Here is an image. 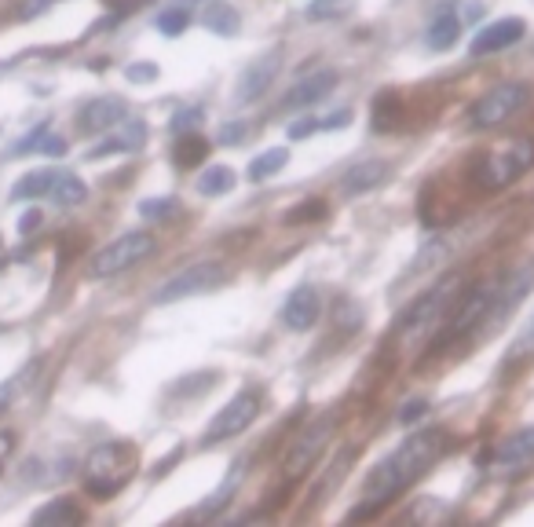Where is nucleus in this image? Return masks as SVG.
Instances as JSON below:
<instances>
[{"mask_svg": "<svg viewBox=\"0 0 534 527\" xmlns=\"http://www.w3.org/2000/svg\"><path fill=\"white\" fill-rule=\"evenodd\" d=\"M443 451H447V432L443 429H425V432H417V436H410V440H403V447H399L396 454L381 458V462L366 473V480H363L366 506L359 509V513H352V517H370L377 506H385V502H392L396 495H403L406 487L414 484L417 476L425 473L428 465L436 462Z\"/></svg>", "mask_w": 534, "mask_h": 527, "instance_id": "obj_1", "label": "nucleus"}, {"mask_svg": "<svg viewBox=\"0 0 534 527\" xmlns=\"http://www.w3.org/2000/svg\"><path fill=\"white\" fill-rule=\"evenodd\" d=\"M55 176H59V173H48V169H41V173H30L26 180L15 183V191H11V194H15V198H41V194L52 191Z\"/></svg>", "mask_w": 534, "mask_h": 527, "instance_id": "obj_26", "label": "nucleus"}, {"mask_svg": "<svg viewBox=\"0 0 534 527\" xmlns=\"http://www.w3.org/2000/svg\"><path fill=\"white\" fill-rule=\"evenodd\" d=\"M322 216H326V202H319V198H315V202H304L300 209H293L286 220H289V224H300V220H322Z\"/></svg>", "mask_w": 534, "mask_h": 527, "instance_id": "obj_31", "label": "nucleus"}, {"mask_svg": "<svg viewBox=\"0 0 534 527\" xmlns=\"http://www.w3.org/2000/svg\"><path fill=\"white\" fill-rule=\"evenodd\" d=\"M30 374H33V366H30V370H22V374H15V377H11V381H4V385H0V410L8 407L11 396L19 392V385H22V381H26V377H30Z\"/></svg>", "mask_w": 534, "mask_h": 527, "instance_id": "obj_33", "label": "nucleus"}, {"mask_svg": "<svg viewBox=\"0 0 534 527\" xmlns=\"http://www.w3.org/2000/svg\"><path fill=\"white\" fill-rule=\"evenodd\" d=\"M333 436V418L326 414V418L311 421L308 429L300 432L297 440H293V447L286 451V462H282V469H286V480H297V476H304L315 465V458H319L322 451H326V443H330Z\"/></svg>", "mask_w": 534, "mask_h": 527, "instance_id": "obj_8", "label": "nucleus"}, {"mask_svg": "<svg viewBox=\"0 0 534 527\" xmlns=\"http://www.w3.org/2000/svg\"><path fill=\"white\" fill-rule=\"evenodd\" d=\"M205 154H209V143H205L202 136H183V140L176 143V165H180V169L198 165Z\"/></svg>", "mask_w": 534, "mask_h": 527, "instance_id": "obj_27", "label": "nucleus"}, {"mask_svg": "<svg viewBox=\"0 0 534 527\" xmlns=\"http://www.w3.org/2000/svg\"><path fill=\"white\" fill-rule=\"evenodd\" d=\"M330 88H337V74L333 70H315V74H308L304 81H297V85L289 88V96L282 103L286 107H311V103L330 96Z\"/></svg>", "mask_w": 534, "mask_h": 527, "instance_id": "obj_18", "label": "nucleus"}, {"mask_svg": "<svg viewBox=\"0 0 534 527\" xmlns=\"http://www.w3.org/2000/svg\"><path fill=\"white\" fill-rule=\"evenodd\" d=\"M527 33V22L524 19H498L491 22V26H483L476 37H472V55H491V52H502V48H509V44L524 41Z\"/></svg>", "mask_w": 534, "mask_h": 527, "instance_id": "obj_12", "label": "nucleus"}, {"mask_svg": "<svg viewBox=\"0 0 534 527\" xmlns=\"http://www.w3.org/2000/svg\"><path fill=\"white\" fill-rule=\"evenodd\" d=\"M534 458V429H520L513 436H505L498 447L491 451V465L494 469H516Z\"/></svg>", "mask_w": 534, "mask_h": 527, "instance_id": "obj_17", "label": "nucleus"}, {"mask_svg": "<svg viewBox=\"0 0 534 527\" xmlns=\"http://www.w3.org/2000/svg\"><path fill=\"white\" fill-rule=\"evenodd\" d=\"M286 162H289V151L286 147H275V151H267V154H260V158H253V165H249V180L253 183H264V180H271L275 173H282L286 169Z\"/></svg>", "mask_w": 534, "mask_h": 527, "instance_id": "obj_21", "label": "nucleus"}, {"mask_svg": "<svg viewBox=\"0 0 534 527\" xmlns=\"http://www.w3.org/2000/svg\"><path fill=\"white\" fill-rule=\"evenodd\" d=\"M55 198V205H63V209H70V205H81L88 198V187L81 180H77L74 173H59L52 183V191H48Z\"/></svg>", "mask_w": 534, "mask_h": 527, "instance_id": "obj_20", "label": "nucleus"}, {"mask_svg": "<svg viewBox=\"0 0 534 527\" xmlns=\"http://www.w3.org/2000/svg\"><path fill=\"white\" fill-rule=\"evenodd\" d=\"M242 132H246L242 125H231V129H224V136H220V140H224V143H235L238 136H242Z\"/></svg>", "mask_w": 534, "mask_h": 527, "instance_id": "obj_40", "label": "nucleus"}, {"mask_svg": "<svg viewBox=\"0 0 534 527\" xmlns=\"http://www.w3.org/2000/svg\"><path fill=\"white\" fill-rule=\"evenodd\" d=\"M187 22H191V15H187L183 8H165L158 15V30L169 33V37H176V33L187 30Z\"/></svg>", "mask_w": 534, "mask_h": 527, "instance_id": "obj_29", "label": "nucleus"}, {"mask_svg": "<svg viewBox=\"0 0 534 527\" xmlns=\"http://www.w3.org/2000/svg\"><path fill=\"white\" fill-rule=\"evenodd\" d=\"M388 176H392V165L381 162V158L359 162V165H352V169H348V173L341 176V194H348V198L370 194V191H377L381 183H388Z\"/></svg>", "mask_w": 534, "mask_h": 527, "instance_id": "obj_13", "label": "nucleus"}, {"mask_svg": "<svg viewBox=\"0 0 534 527\" xmlns=\"http://www.w3.org/2000/svg\"><path fill=\"white\" fill-rule=\"evenodd\" d=\"M458 37H461V22H458V15H450V11H439L425 33L428 48H436V52H447L450 44H458Z\"/></svg>", "mask_w": 534, "mask_h": 527, "instance_id": "obj_19", "label": "nucleus"}, {"mask_svg": "<svg viewBox=\"0 0 534 527\" xmlns=\"http://www.w3.org/2000/svg\"><path fill=\"white\" fill-rule=\"evenodd\" d=\"M11 451H15V436H11V432H0V465L8 462Z\"/></svg>", "mask_w": 534, "mask_h": 527, "instance_id": "obj_38", "label": "nucleus"}, {"mask_svg": "<svg viewBox=\"0 0 534 527\" xmlns=\"http://www.w3.org/2000/svg\"><path fill=\"white\" fill-rule=\"evenodd\" d=\"M136 473V447L129 443H103L85 462V491L96 498L118 495Z\"/></svg>", "mask_w": 534, "mask_h": 527, "instance_id": "obj_2", "label": "nucleus"}, {"mask_svg": "<svg viewBox=\"0 0 534 527\" xmlns=\"http://www.w3.org/2000/svg\"><path fill=\"white\" fill-rule=\"evenodd\" d=\"M224 282H227V268L220 260H198L187 271H180L176 279L165 282L154 301L172 304V301H183V297H198V293H209L216 286H224Z\"/></svg>", "mask_w": 534, "mask_h": 527, "instance_id": "obj_6", "label": "nucleus"}, {"mask_svg": "<svg viewBox=\"0 0 534 527\" xmlns=\"http://www.w3.org/2000/svg\"><path fill=\"white\" fill-rule=\"evenodd\" d=\"M198 191L205 198H220V194H231L235 191V173L227 169V165H213V169H205L202 180H198Z\"/></svg>", "mask_w": 534, "mask_h": 527, "instance_id": "obj_22", "label": "nucleus"}, {"mask_svg": "<svg viewBox=\"0 0 534 527\" xmlns=\"http://www.w3.org/2000/svg\"><path fill=\"white\" fill-rule=\"evenodd\" d=\"M275 74H278V55H260L257 63L246 66V74L238 77V103H253L267 92V88L275 85Z\"/></svg>", "mask_w": 534, "mask_h": 527, "instance_id": "obj_16", "label": "nucleus"}, {"mask_svg": "<svg viewBox=\"0 0 534 527\" xmlns=\"http://www.w3.org/2000/svg\"><path fill=\"white\" fill-rule=\"evenodd\" d=\"M319 315H322L319 293L311 290V286H300V290L289 293L286 308H282V323L289 330H311V326L319 323Z\"/></svg>", "mask_w": 534, "mask_h": 527, "instance_id": "obj_14", "label": "nucleus"}, {"mask_svg": "<svg viewBox=\"0 0 534 527\" xmlns=\"http://www.w3.org/2000/svg\"><path fill=\"white\" fill-rule=\"evenodd\" d=\"M41 151L52 154V158H59V154H66V143L59 140V136H41Z\"/></svg>", "mask_w": 534, "mask_h": 527, "instance_id": "obj_36", "label": "nucleus"}, {"mask_svg": "<svg viewBox=\"0 0 534 527\" xmlns=\"http://www.w3.org/2000/svg\"><path fill=\"white\" fill-rule=\"evenodd\" d=\"M494 282H483V286H476L472 293H465L458 304V312H454V319L447 323V330H443V337H439V345L443 341H458V337L472 334L476 326H480V319H487L491 315V304H494Z\"/></svg>", "mask_w": 534, "mask_h": 527, "instance_id": "obj_10", "label": "nucleus"}, {"mask_svg": "<svg viewBox=\"0 0 534 527\" xmlns=\"http://www.w3.org/2000/svg\"><path fill=\"white\" fill-rule=\"evenodd\" d=\"M198 121H202V114H198V110H180V114H176V121H172V129H176V132L194 129Z\"/></svg>", "mask_w": 534, "mask_h": 527, "instance_id": "obj_34", "label": "nucleus"}, {"mask_svg": "<svg viewBox=\"0 0 534 527\" xmlns=\"http://www.w3.org/2000/svg\"><path fill=\"white\" fill-rule=\"evenodd\" d=\"M534 165V143L531 140H509L502 147H494L480 165V183L483 187H509L516 176H524Z\"/></svg>", "mask_w": 534, "mask_h": 527, "instance_id": "obj_5", "label": "nucleus"}, {"mask_svg": "<svg viewBox=\"0 0 534 527\" xmlns=\"http://www.w3.org/2000/svg\"><path fill=\"white\" fill-rule=\"evenodd\" d=\"M154 235H147V231H129V235L114 238L107 249H99L96 257H92V268H88V275L92 279H110V275H121V271L136 268L139 260H147L150 253H154Z\"/></svg>", "mask_w": 534, "mask_h": 527, "instance_id": "obj_3", "label": "nucleus"}, {"mask_svg": "<svg viewBox=\"0 0 534 527\" xmlns=\"http://www.w3.org/2000/svg\"><path fill=\"white\" fill-rule=\"evenodd\" d=\"M527 99H531V88L527 85H498V88H491V92H487L476 107H472L469 118H472L476 129H494V125H502V121L513 118Z\"/></svg>", "mask_w": 534, "mask_h": 527, "instance_id": "obj_7", "label": "nucleus"}, {"mask_svg": "<svg viewBox=\"0 0 534 527\" xmlns=\"http://www.w3.org/2000/svg\"><path fill=\"white\" fill-rule=\"evenodd\" d=\"M531 286H534V264L527 260V264H520V268L494 290V304H491V315H487V319H505V315L513 312L516 304L531 293Z\"/></svg>", "mask_w": 534, "mask_h": 527, "instance_id": "obj_11", "label": "nucleus"}, {"mask_svg": "<svg viewBox=\"0 0 534 527\" xmlns=\"http://www.w3.org/2000/svg\"><path fill=\"white\" fill-rule=\"evenodd\" d=\"M77 520H81V509L70 506L66 498H59V502L33 513V524H77Z\"/></svg>", "mask_w": 534, "mask_h": 527, "instance_id": "obj_24", "label": "nucleus"}, {"mask_svg": "<svg viewBox=\"0 0 534 527\" xmlns=\"http://www.w3.org/2000/svg\"><path fill=\"white\" fill-rule=\"evenodd\" d=\"M129 118V107H125V99L118 96H103V99H92L85 110H81V132H107L114 125Z\"/></svg>", "mask_w": 534, "mask_h": 527, "instance_id": "obj_15", "label": "nucleus"}, {"mask_svg": "<svg viewBox=\"0 0 534 527\" xmlns=\"http://www.w3.org/2000/svg\"><path fill=\"white\" fill-rule=\"evenodd\" d=\"M458 286H461V279H443L439 286H432V290H428L425 297H421V301L403 315V323H399V337H403V341H417L421 334L436 330V326L443 323L447 308L454 304V297H458Z\"/></svg>", "mask_w": 534, "mask_h": 527, "instance_id": "obj_4", "label": "nucleus"}, {"mask_svg": "<svg viewBox=\"0 0 534 527\" xmlns=\"http://www.w3.org/2000/svg\"><path fill=\"white\" fill-rule=\"evenodd\" d=\"M352 11V0H311L308 4V19L322 22V19H344Z\"/></svg>", "mask_w": 534, "mask_h": 527, "instance_id": "obj_28", "label": "nucleus"}, {"mask_svg": "<svg viewBox=\"0 0 534 527\" xmlns=\"http://www.w3.org/2000/svg\"><path fill=\"white\" fill-rule=\"evenodd\" d=\"M205 26L213 33H224V37H235L238 33V11L231 4H213L205 11Z\"/></svg>", "mask_w": 534, "mask_h": 527, "instance_id": "obj_25", "label": "nucleus"}, {"mask_svg": "<svg viewBox=\"0 0 534 527\" xmlns=\"http://www.w3.org/2000/svg\"><path fill=\"white\" fill-rule=\"evenodd\" d=\"M421 414H425V399H414V403H406V407H403L399 421H403V425H410V421H417Z\"/></svg>", "mask_w": 534, "mask_h": 527, "instance_id": "obj_35", "label": "nucleus"}, {"mask_svg": "<svg viewBox=\"0 0 534 527\" xmlns=\"http://www.w3.org/2000/svg\"><path fill=\"white\" fill-rule=\"evenodd\" d=\"M139 213L147 220H165V216L176 213V202L172 198H147V202H139Z\"/></svg>", "mask_w": 534, "mask_h": 527, "instance_id": "obj_30", "label": "nucleus"}, {"mask_svg": "<svg viewBox=\"0 0 534 527\" xmlns=\"http://www.w3.org/2000/svg\"><path fill=\"white\" fill-rule=\"evenodd\" d=\"M513 359H527V355H534V319L527 323V330L520 337H516V345H513Z\"/></svg>", "mask_w": 534, "mask_h": 527, "instance_id": "obj_32", "label": "nucleus"}, {"mask_svg": "<svg viewBox=\"0 0 534 527\" xmlns=\"http://www.w3.org/2000/svg\"><path fill=\"white\" fill-rule=\"evenodd\" d=\"M37 224H41V213H26V216H22V220H19V231H22V235H26V231H33V227H37Z\"/></svg>", "mask_w": 534, "mask_h": 527, "instance_id": "obj_39", "label": "nucleus"}, {"mask_svg": "<svg viewBox=\"0 0 534 527\" xmlns=\"http://www.w3.org/2000/svg\"><path fill=\"white\" fill-rule=\"evenodd\" d=\"M125 74H129V81H150V77H158V66H129Z\"/></svg>", "mask_w": 534, "mask_h": 527, "instance_id": "obj_37", "label": "nucleus"}, {"mask_svg": "<svg viewBox=\"0 0 534 527\" xmlns=\"http://www.w3.org/2000/svg\"><path fill=\"white\" fill-rule=\"evenodd\" d=\"M143 136H147V129L139 125V121H132L129 129L121 132V136H114V140L99 143V151H92V158H103V154H114V151H136L139 143H143Z\"/></svg>", "mask_w": 534, "mask_h": 527, "instance_id": "obj_23", "label": "nucleus"}, {"mask_svg": "<svg viewBox=\"0 0 534 527\" xmlns=\"http://www.w3.org/2000/svg\"><path fill=\"white\" fill-rule=\"evenodd\" d=\"M260 414V392H238L231 403L216 410V418L209 421V429H205V443H216V440H227V436H238V432H246Z\"/></svg>", "mask_w": 534, "mask_h": 527, "instance_id": "obj_9", "label": "nucleus"}]
</instances>
